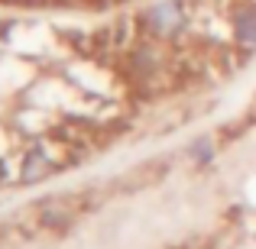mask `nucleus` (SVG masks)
I'll return each mask as SVG.
<instances>
[{
  "instance_id": "39448f33",
  "label": "nucleus",
  "mask_w": 256,
  "mask_h": 249,
  "mask_svg": "<svg viewBox=\"0 0 256 249\" xmlns=\"http://www.w3.org/2000/svg\"><path fill=\"white\" fill-rule=\"evenodd\" d=\"M214 156H218V143H214L211 136H198L192 146H188V159H192L194 165H208Z\"/></svg>"
},
{
  "instance_id": "20e7f679",
  "label": "nucleus",
  "mask_w": 256,
  "mask_h": 249,
  "mask_svg": "<svg viewBox=\"0 0 256 249\" xmlns=\"http://www.w3.org/2000/svg\"><path fill=\"white\" fill-rule=\"evenodd\" d=\"M52 168H56V162H52L42 149H36V152H30L26 162H23V178L26 181H39V178H46Z\"/></svg>"
},
{
  "instance_id": "f257e3e1",
  "label": "nucleus",
  "mask_w": 256,
  "mask_h": 249,
  "mask_svg": "<svg viewBox=\"0 0 256 249\" xmlns=\"http://www.w3.org/2000/svg\"><path fill=\"white\" fill-rule=\"evenodd\" d=\"M140 23H143V29L150 32V36L172 39L188 26V13H185V3H182V0H159L150 10H143Z\"/></svg>"
},
{
  "instance_id": "7ed1b4c3",
  "label": "nucleus",
  "mask_w": 256,
  "mask_h": 249,
  "mask_svg": "<svg viewBox=\"0 0 256 249\" xmlns=\"http://www.w3.org/2000/svg\"><path fill=\"white\" fill-rule=\"evenodd\" d=\"M230 32L234 45L244 52L256 49V0H237L230 10Z\"/></svg>"
},
{
  "instance_id": "f03ea898",
  "label": "nucleus",
  "mask_w": 256,
  "mask_h": 249,
  "mask_svg": "<svg viewBox=\"0 0 256 249\" xmlns=\"http://www.w3.org/2000/svg\"><path fill=\"white\" fill-rule=\"evenodd\" d=\"M88 207V194H58V198H46L36 207V220L46 230H68Z\"/></svg>"
}]
</instances>
